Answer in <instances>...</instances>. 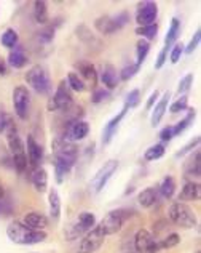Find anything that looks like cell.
<instances>
[{"label":"cell","instance_id":"7402d4cb","mask_svg":"<svg viewBox=\"0 0 201 253\" xmlns=\"http://www.w3.org/2000/svg\"><path fill=\"white\" fill-rule=\"evenodd\" d=\"M169 98H171L169 91H166L165 95H163V98L157 103L155 109H153V112H152V117H150L152 126H157L160 122H162V119H163L165 112H166V109H168V103H169Z\"/></svg>","mask_w":201,"mask_h":253},{"label":"cell","instance_id":"ba28073f","mask_svg":"<svg viewBox=\"0 0 201 253\" xmlns=\"http://www.w3.org/2000/svg\"><path fill=\"white\" fill-rule=\"evenodd\" d=\"M95 224H96V216L90 211H82L78 215V218L75 219V223H73L69 228V231L66 232V236L69 241H72V239H75L80 234L90 232L93 228H95Z\"/></svg>","mask_w":201,"mask_h":253},{"label":"cell","instance_id":"11a10c76","mask_svg":"<svg viewBox=\"0 0 201 253\" xmlns=\"http://www.w3.org/2000/svg\"><path fill=\"white\" fill-rule=\"evenodd\" d=\"M3 196H5V191H3V186L0 184V201L3 199Z\"/></svg>","mask_w":201,"mask_h":253},{"label":"cell","instance_id":"7bdbcfd3","mask_svg":"<svg viewBox=\"0 0 201 253\" xmlns=\"http://www.w3.org/2000/svg\"><path fill=\"white\" fill-rule=\"evenodd\" d=\"M11 122V117L6 114V111L3 109V106L0 104V133H5L6 126L10 125Z\"/></svg>","mask_w":201,"mask_h":253},{"label":"cell","instance_id":"d6a6232c","mask_svg":"<svg viewBox=\"0 0 201 253\" xmlns=\"http://www.w3.org/2000/svg\"><path fill=\"white\" fill-rule=\"evenodd\" d=\"M149 51H150V43L149 42L144 41V39L137 42V45H136V56H137L136 66H137V68L145 61V58H147V55H149Z\"/></svg>","mask_w":201,"mask_h":253},{"label":"cell","instance_id":"7dc6e473","mask_svg":"<svg viewBox=\"0 0 201 253\" xmlns=\"http://www.w3.org/2000/svg\"><path fill=\"white\" fill-rule=\"evenodd\" d=\"M38 37L42 39L43 42H51L53 41V37H55V28L53 26H46V28L43 29V31H40V34H38Z\"/></svg>","mask_w":201,"mask_h":253},{"label":"cell","instance_id":"bcb514c9","mask_svg":"<svg viewBox=\"0 0 201 253\" xmlns=\"http://www.w3.org/2000/svg\"><path fill=\"white\" fill-rule=\"evenodd\" d=\"M192 84H193V76L192 74H187L182 81L179 82V88H177V91L179 93H185V91H189L190 90V86H192Z\"/></svg>","mask_w":201,"mask_h":253},{"label":"cell","instance_id":"5bb4252c","mask_svg":"<svg viewBox=\"0 0 201 253\" xmlns=\"http://www.w3.org/2000/svg\"><path fill=\"white\" fill-rule=\"evenodd\" d=\"M90 133V125L86 124L85 121H73L70 122V125L67 126V136H63L64 139L70 143H75V141H80V139H83L85 136H88Z\"/></svg>","mask_w":201,"mask_h":253},{"label":"cell","instance_id":"7a4b0ae2","mask_svg":"<svg viewBox=\"0 0 201 253\" xmlns=\"http://www.w3.org/2000/svg\"><path fill=\"white\" fill-rule=\"evenodd\" d=\"M6 236L10 237L11 242L19 244V245H34L40 244L46 239V234L43 231H34L28 228L24 223L15 221L6 228Z\"/></svg>","mask_w":201,"mask_h":253},{"label":"cell","instance_id":"277c9868","mask_svg":"<svg viewBox=\"0 0 201 253\" xmlns=\"http://www.w3.org/2000/svg\"><path fill=\"white\" fill-rule=\"evenodd\" d=\"M26 82L40 95H46L51 90V79L50 74L46 72L43 66H32V68L26 72Z\"/></svg>","mask_w":201,"mask_h":253},{"label":"cell","instance_id":"836d02e7","mask_svg":"<svg viewBox=\"0 0 201 253\" xmlns=\"http://www.w3.org/2000/svg\"><path fill=\"white\" fill-rule=\"evenodd\" d=\"M189 111V114H187V117L184 119V121H180V122H177V125H174L172 128H174V136H177V135H180L187 126H190V124L193 122V119H195V116H197V112H195V109H187Z\"/></svg>","mask_w":201,"mask_h":253},{"label":"cell","instance_id":"8992f818","mask_svg":"<svg viewBox=\"0 0 201 253\" xmlns=\"http://www.w3.org/2000/svg\"><path fill=\"white\" fill-rule=\"evenodd\" d=\"M72 103H73V99H72L70 88L67 86L66 81H63L61 84L58 85L55 95H53L51 99L48 101V111H51V112H55V111H69Z\"/></svg>","mask_w":201,"mask_h":253},{"label":"cell","instance_id":"7c38bea8","mask_svg":"<svg viewBox=\"0 0 201 253\" xmlns=\"http://www.w3.org/2000/svg\"><path fill=\"white\" fill-rule=\"evenodd\" d=\"M158 16V5L155 2H140L136 10V23L139 26H150L155 24V19Z\"/></svg>","mask_w":201,"mask_h":253},{"label":"cell","instance_id":"c3c4849f","mask_svg":"<svg viewBox=\"0 0 201 253\" xmlns=\"http://www.w3.org/2000/svg\"><path fill=\"white\" fill-rule=\"evenodd\" d=\"M200 39H201V31L198 29L195 34H193V37H192V41H190V43H189V46L187 48H184V51L185 53H192L193 50L197 48V46L200 45Z\"/></svg>","mask_w":201,"mask_h":253},{"label":"cell","instance_id":"e0dca14e","mask_svg":"<svg viewBox=\"0 0 201 253\" xmlns=\"http://www.w3.org/2000/svg\"><path fill=\"white\" fill-rule=\"evenodd\" d=\"M24 224L34 231H43L46 226H48V218H46L43 213L31 211L24 216Z\"/></svg>","mask_w":201,"mask_h":253},{"label":"cell","instance_id":"ab89813d","mask_svg":"<svg viewBox=\"0 0 201 253\" xmlns=\"http://www.w3.org/2000/svg\"><path fill=\"white\" fill-rule=\"evenodd\" d=\"M140 93H139V90H133V91H130L128 93V96H126V101H125V106L128 109H131V108H136V106L139 104V101H140Z\"/></svg>","mask_w":201,"mask_h":253},{"label":"cell","instance_id":"cb8c5ba5","mask_svg":"<svg viewBox=\"0 0 201 253\" xmlns=\"http://www.w3.org/2000/svg\"><path fill=\"white\" fill-rule=\"evenodd\" d=\"M48 205H50V215L53 218V221H58L61 216V197L56 189H51L48 194Z\"/></svg>","mask_w":201,"mask_h":253},{"label":"cell","instance_id":"ee69618b","mask_svg":"<svg viewBox=\"0 0 201 253\" xmlns=\"http://www.w3.org/2000/svg\"><path fill=\"white\" fill-rule=\"evenodd\" d=\"M182 53H184V45L182 43H176V45H174L172 50H171V56H169L171 63L172 64L179 63V59H180V56H182Z\"/></svg>","mask_w":201,"mask_h":253},{"label":"cell","instance_id":"f5cc1de1","mask_svg":"<svg viewBox=\"0 0 201 253\" xmlns=\"http://www.w3.org/2000/svg\"><path fill=\"white\" fill-rule=\"evenodd\" d=\"M158 95H160V93H158L157 90L152 93V95H150V98H149V101H147V109H150L152 106L157 103V99H158Z\"/></svg>","mask_w":201,"mask_h":253},{"label":"cell","instance_id":"f6af8a7d","mask_svg":"<svg viewBox=\"0 0 201 253\" xmlns=\"http://www.w3.org/2000/svg\"><path fill=\"white\" fill-rule=\"evenodd\" d=\"M198 143H200V136H195V138L192 139L190 143H187V144L184 146V148H182V149H180V151L177 152V154H176V157H184V156L187 154V152H190V151H192L193 148H197V146H198Z\"/></svg>","mask_w":201,"mask_h":253},{"label":"cell","instance_id":"b9f144b4","mask_svg":"<svg viewBox=\"0 0 201 253\" xmlns=\"http://www.w3.org/2000/svg\"><path fill=\"white\" fill-rule=\"evenodd\" d=\"M110 96L109 90H104V88H95V91H93V96H91V101L95 104H99L102 103L104 99H107Z\"/></svg>","mask_w":201,"mask_h":253},{"label":"cell","instance_id":"484cf974","mask_svg":"<svg viewBox=\"0 0 201 253\" xmlns=\"http://www.w3.org/2000/svg\"><path fill=\"white\" fill-rule=\"evenodd\" d=\"M201 159H200V151H197L195 154H193L189 161L185 164V175L189 176H195V178H200L201 175Z\"/></svg>","mask_w":201,"mask_h":253},{"label":"cell","instance_id":"9f6ffc18","mask_svg":"<svg viewBox=\"0 0 201 253\" xmlns=\"http://www.w3.org/2000/svg\"><path fill=\"white\" fill-rule=\"evenodd\" d=\"M197 253H200V252H197Z\"/></svg>","mask_w":201,"mask_h":253},{"label":"cell","instance_id":"60d3db41","mask_svg":"<svg viewBox=\"0 0 201 253\" xmlns=\"http://www.w3.org/2000/svg\"><path fill=\"white\" fill-rule=\"evenodd\" d=\"M137 71H139V68L136 64L125 66V68L122 69V72H120V79H122V81H130V79H133L134 76H136Z\"/></svg>","mask_w":201,"mask_h":253},{"label":"cell","instance_id":"8d00e7d4","mask_svg":"<svg viewBox=\"0 0 201 253\" xmlns=\"http://www.w3.org/2000/svg\"><path fill=\"white\" fill-rule=\"evenodd\" d=\"M72 170V167H69V165H66L63 162H55V175H56V181L58 183H63L66 176L69 175Z\"/></svg>","mask_w":201,"mask_h":253},{"label":"cell","instance_id":"f35d334b","mask_svg":"<svg viewBox=\"0 0 201 253\" xmlns=\"http://www.w3.org/2000/svg\"><path fill=\"white\" fill-rule=\"evenodd\" d=\"M187 104H189V98H187L185 95H182V96H180V98L177 99V101H174V103L171 104L169 111L172 112V114H177V112L187 109Z\"/></svg>","mask_w":201,"mask_h":253},{"label":"cell","instance_id":"f907efd6","mask_svg":"<svg viewBox=\"0 0 201 253\" xmlns=\"http://www.w3.org/2000/svg\"><path fill=\"white\" fill-rule=\"evenodd\" d=\"M166 59H168V48L165 46V48L160 51V55L157 58V63H155V69H162L163 68V64L166 63Z\"/></svg>","mask_w":201,"mask_h":253},{"label":"cell","instance_id":"4dcf8cb0","mask_svg":"<svg viewBox=\"0 0 201 253\" xmlns=\"http://www.w3.org/2000/svg\"><path fill=\"white\" fill-rule=\"evenodd\" d=\"M157 32H158V26L157 24H150V26H139L136 29V34L140 36L144 41H153L157 37Z\"/></svg>","mask_w":201,"mask_h":253},{"label":"cell","instance_id":"30bf717a","mask_svg":"<svg viewBox=\"0 0 201 253\" xmlns=\"http://www.w3.org/2000/svg\"><path fill=\"white\" fill-rule=\"evenodd\" d=\"M105 241L104 232L99 229V226H95L90 232H86V236L82 239L78 247V253H93L102 247Z\"/></svg>","mask_w":201,"mask_h":253},{"label":"cell","instance_id":"4316f807","mask_svg":"<svg viewBox=\"0 0 201 253\" xmlns=\"http://www.w3.org/2000/svg\"><path fill=\"white\" fill-rule=\"evenodd\" d=\"M34 18L38 24H46L48 23V8L43 0H37L34 2Z\"/></svg>","mask_w":201,"mask_h":253},{"label":"cell","instance_id":"f546056e","mask_svg":"<svg viewBox=\"0 0 201 253\" xmlns=\"http://www.w3.org/2000/svg\"><path fill=\"white\" fill-rule=\"evenodd\" d=\"M176 192V181H174L172 176H166L162 184H160V194H162L165 199H171Z\"/></svg>","mask_w":201,"mask_h":253},{"label":"cell","instance_id":"52a82bcc","mask_svg":"<svg viewBox=\"0 0 201 253\" xmlns=\"http://www.w3.org/2000/svg\"><path fill=\"white\" fill-rule=\"evenodd\" d=\"M13 106H15L16 116L26 121L29 117V109H31V93L26 86L19 85L13 90Z\"/></svg>","mask_w":201,"mask_h":253},{"label":"cell","instance_id":"681fc988","mask_svg":"<svg viewBox=\"0 0 201 253\" xmlns=\"http://www.w3.org/2000/svg\"><path fill=\"white\" fill-rule=\"evenodd\" d=\"M160 138L163 139V141H171L174 138V128L169 125V126H165V128L160 131Z\"/></svg>","mask_w":201,"mask_h":253},{"label":"cell","instance_id":"816d5d0a","mask_svg":"<svg viewBox=\"0 0 201 253\" xmlns=\"http://www.w3.org/2000/svg\"><path fill=\"white\" fill-rule=\"evenodd\" d=\"M11 207L5 201H0V215H10Z\"/></svg>","mask_w":201,"mask_h":253},{"label":"cell","instance_id":"3957f363","mask_svg":"<svg viewBox=\"0 0 201 253\" xmlns=\"http://www.w3.org/2000/svg\"><path fill=\"white\" fill-rule=\"evenodd\" d=\"M168 215H169L171 221L176 226H179V228L192 229V228H195V226H197L195 213H193V210L187 204H182V202L172 204L169 207V211H168Z\"/></svg>","mask_w":201,"mask_h":253},{"label":"cell","instance_id":"ac0fdd59","mask_svg":"<svg viewBox=\"0 0 201 253\" xmlns=\"http://www.w3.org/2000/svg\"><path fill=\"white\" fill-rule=\"evenodd\" d=\"M77 69L80 72V77H82V81L88 82L91 86H96L98 84V72H96V68L93 66L91 63L88 61H80L77 63Z\"/></svg>","mask_w":201,"mask_h":253},{"label":"cell","instance_id":"9c48e42d","mask_svg":"<svg viewBox=\"0 0 201 253\" xmlns=\"http://www.w3.org/2000/svg\"><path fill=\"white\" fill-rule=\"evenodd\" d=\"M125 223V215L122 210H113L109 211L107 215L100 219V223L98 224L99 229L104 232V236H110V234H117V232L122 229V226Z\"/></svg>","mask_w":201,"mask_h":253},{"label":"cell","instance_id":"e575fe53","mask_svg":"<svg viewBox=\"0 0 201 253\" xmlns=\"http://www.w3.org/2000/svg\"><path fill=\"white\" fill-rule=\"evenodd\" d=\"M0 42H2L3 46L6 48H15L16 43H18V34L15 29H6L2 37H0Z\"/></svg>","mask_w":201,"mask_h":253},{"label":"cell","instance_id":"f1b7e54d","mask_svg":"<svg viewBox=\"0 0 201 253\" xmlns=\"http://www.w3.org/2000/svg\"><path fill=\"white\" fill-rule=\"evenodd\" d=\"M28 61H29V59L23 53V50H15V51H11L8 55V64L11 66V68H15V69L24 68V66L28 64Z\"/></svg>","mask_w":201,"mask_h":253},{"label":"cell","instance_id":"4fadbf2b","mask_svg":"<svg viewBox=\"0 0 201 253\" xmlns=\"http://www.w3.org/2000/svg\"><path fill=\"white\" fill-rule=\"evenodd\" d=\"M134 249L137 253H157L160 250L155 237L147 229H139L134 237Z\"/></svg>","mask_w":201,"mask_h":253},{"label":"cell","instance_id":"d4e9b609","mask_svg":"<svg viewBox=\"0 0 201 253\" xmlns=\"http://www.w3.org/2000/svg\"><path fill=\"white\" fill-rule=\"evenodd\" d=\"M179 34H180V21L177 18H172L171 19V26H169V29H168V34L165 37V46L168 50H169L171 46L174 45V42L177 41Z\"/></svg>","mask_w":201,"mask_h":253},{"label":"cell","instance_id":"1f68e13d","mask_svg":"<svg viewBox=\"0 0 201 253\" xmlns=\"http://www.w3.org/2000/svg\"><path fill=\"white\" fill-rule=\"evenodd\" d=\"M67 86L73 91H85L86 90V84L82 81V77L75 74V72H70V74L67 76Z\"/></svg>","mask_w":201,"mask_h":253},{"label":"cell","instance_id":"ffe728a7","mask_svg":"<svg viewBox=\"0 0 201 253\" xmlns=\"http://www.w3.org/2000/svg\"><path fill=\"white\" fill-rule=\"evenodd\" d=\"M198 199H200V184L193 181H187L179 194V201L184 204V202L198 201Z\"/></svg>","mask_w":201,"mask_h":253},{"label":"cell","instance_id":"2e32d148","mask_svg":"<svg viewBox=\"0 0 201 253\" xmlns=\"http://www.w3.org/2000/svg\"><path fill=\"white\" fill-rule=\"evenodd\" d=\"M126 111H128V108H126V106H123V109L120 111L118 114L113 117L112 121H109V124L104 126V131H102V143L104 144H109L110 143V139L113 138V135H115V131L118 128L120 122H122L123 117L126 116Z\"/></svg>","mask_w":201,"mask_h":253},{"label":"cell","instance_id":"5b68a950","mask_svg":"<svg viewBox=\"0 0 201 253\" xmlns=\"http://www.w3.org/2000/svg\"><path fill=\"white\" fill-rule=\"evenodd\" d=\"M53 154H55V162H63L69 167H73L77 162V156H78V149L77 146L67 141L64 138H56L53 141Z\"/></svg>","mask_w":201,"mask_h":253},{"label":"cell","instance_id":"6da1fadb","mask_svg":"<svg viewBox=\"0 0 201 253\" xmlns=\"http://www.w3.org/2000/svg\"><path fill=\"white\" fill-rule=\"evenodd\" d=\"M5 133H6V143H8L15 169L18 170V173H24V170L28 169V156H26V146L23 143V139L19 138L15 122L13 121L10 122Z\"/></svg>","mask_w":201,"mask_h":253},{"label":"cell","instance_id":"d590c367","mask_svg":"<svg viewBox=\"0 0 201 253\" xmlns=\"http://www.w3.org/2000/svg\"><path fill=\"white\" fill-rule=\"evenodd\" d=\"M163 156H165V146L155 144V146H150V148L145 151L144 159L145 161H157V159L163 157Z\"/></svg>","mask_w":201,"mask_h":253},{"label":"cell","instance_id":"603a6c76","mask_svg":"<svg viewBox=\"0 0 201 253\" xmlns=\"http://www.w3.org/2000/svg\"><path fill=\"white\" fill-rule=\"evenodd\" d=\"M32 184L38 192H45L46 191V186H48V173H46L45 169L42 167H37L35 170L32 171Z\"/></svg>","mask_w":201,"mask_h":253},{"label":"cell","instance_id":"d6986e66","mask_svg":"<svg viewBox=\"0 0 201 253\" xmlns=\"http://www.w3.org/2000/svg\"><path fill=\"white\" fill-rule=\"evenodd\" d=\"M95 26L100 34H107V36L113 34V32L120 29V26L115 21V16H100L96 19Z\"/></svg>","mask_w":201,"mask_h":253},{"label":"cell","instance_id":"9a60e30c","mask_svg":"<svg viewBox=\"0 0 201 253\" xmlns=\"http://www.w3.org/2000/svg\"><path fill=\"white\" fill-rule=\"evenodd\" d=\"M28 159H29V164L34 165V167H38L40 162H42V159H43V148L40 146L37 141H35V138H34L32 135L28 136Z\"/></svg>","mask_w":201,"mask_h":253},{"label":"cell","instance_id":"8fae6325","mask_svg":"<svg viewBox=\"0 0 201 253\" xmlns=\"http://www.w3.org/2000/svg\"><path fill=\"white\" fill-rule=\"evenodd\" d=\"M117 169H118L117 161H107L102 167L98 170V173L91 179V188L95 189V192H100L104 189V186L112 178L113 173L117 171Z\"/></svg>","mask_w":201,"mask_h":253},{"label":"cell","instance_id":"db71d44e","mask_svg":"<svg viewBox=\"0 0 201 253\" xmlns=\"http://www.w3.org/2000/svg\"><path fill=\"white\" fill-rule=\"evenodd\" d=\"M5 71H6V68H5V63L2 61V58H0V74H5Z\"/></svg>","mask_w":201,"mask_h":253},{"label":"cell","instance_id":"74e56055","mask_svg":"<svg viewBox=\"0 0 201 253\" xmlns=\"http://www.w3.org/2000/svg\"><path fill=\"white\" fill-rule=\"evenodd\" d=\"M180 242V237L179 234H176V232H172V234H168L162 242L158 244V247L160 249H172V247H176V245Z\"/></svg>","mask_w":201,"mask_h":253},{"label":"cell","instance_id":"44dd1931","mask_svg":"<svg viewBox=\"0 0 201 253\" xmlns=\"http://www.w3.org/2000/svg\"><path fill=\"white\" fill-rule=\"evenodd\" d=\"M100 82H102L109 90H113L118 85V74L117 69L112 64H105L100 71Z\"/></svg>","mask_w":201,"mask_h":253},{"label":"cell","instance_id":"83f0119b","mask_svg":"<svg viewBox=\"0 0 201 253\" xmlns=\"http://www.w3.org/2000/svg\"><path fill=\"white\" fill-rule=\"evenodd\" d=\"M137 201H139V204L142 205L144 209L152 207V205H155V202H157V191L153 189V188H147V189H144V191L139 194Z\"/></svg>","mask_w":201,"mask_h":253}]
</instances>
